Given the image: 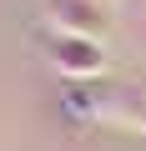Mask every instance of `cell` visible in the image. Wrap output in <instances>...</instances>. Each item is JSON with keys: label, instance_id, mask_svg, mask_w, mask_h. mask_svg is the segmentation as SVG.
Here are the masks:
<instances>
[{"label": "cell", "instance_id": "1", "mask_svg": "<svg viewBox=\"0 0 146 151\" xmlns=\"http://www.w3.org/2000/svg\"><path fill=\"white\" fill-rule=\"evenodd\" d=\"M40 55H45V65L60 76V81H101V76L111 70V50H106V40H96V35L45 30Z\"/></svg>", "mask_w": 146, "mask_h": 151}, {"label": "cell", "instance_id": "2", "mask_svg": "<svg viewBox=\"0 0 146 151\" xmlns=\"http://www.w3.org/2000/svg\"><path fill=\"white\" fill-rule=\"evenodd\" d=\"M35 15L45 30H60V35H96L106 40L111 30V5L106 0H35Z\"/></svg>", "mask_w": 146, "mask_h": 151}]
</instances>
